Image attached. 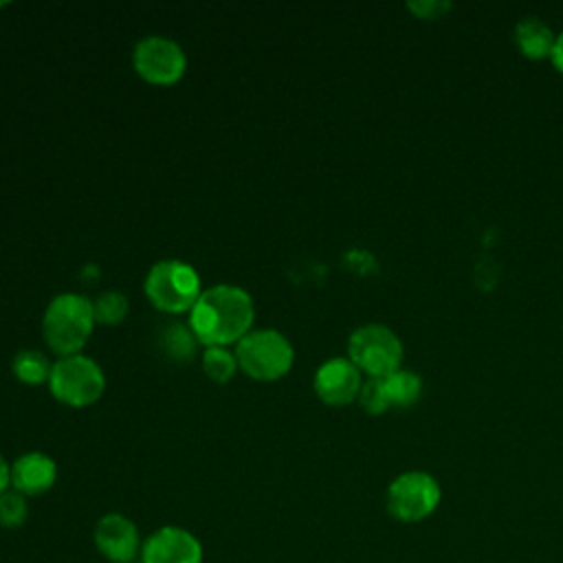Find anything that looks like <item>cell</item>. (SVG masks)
<instances>
[{
    "label": "cell",
    "instance_id": "2",
    "mask_svg": "<svg viewBox=\"0 0 563 563\" xmlns=\"http://www.w3.org/2000/svg\"><path fill=\"white\" fill-rule=\"evenodd\" d=\"M92 301L77 292L55 295L42 317L44 339L59 356L79 354L92 332Z\"/></svg>",
    "mask_w": 563,
    "mask_h": 563
},
{
    "label": "cell",
    "instance_id": "4",
    "mask_svg": "<svg viewBox=\"0 0 563 563\" xmlns=\"http://www.w3.org/2000/svg\"><path fill=\"white\" fill-rule=\"evenodd\" d=\"M235 358L246 376L255 380H277L290 372L295 350L279 330L260 328L238 341Z\"/></svg>",
    "mask_w": 563,
    "mask_h": 563
},
{
    "label": "cell",
    "instance_id": "24",
    "mask_svg": "<svg viewBox=\"0 0 563 563\" xmlns=\"http://www.w3.org/2000/svg\"><path fill=\"white\" fill-rule=\"evenodd\" d=\"M0 7H4V2H0Z\"/></svg>",
    "mask_w": 563,
    "mask_h": 563
},
{
    "label": "cell",
    "instance_id": "14",
    "mask_svg": "<svg viewBox=\"0 0 563 563\" xmlns=\"http://www.w3.org/2000/svg\"><path fill=\"white\" fill-rule=\"evenodd\" d=\"M383 387H385L389 407L405 409V407H411L420 398V394H422V378L416 372L400 367L394 374L383 378Z\"/></svg>",
    "mask_w": 563,
    "mask_h": 563
},
{
    "label": "cell",
    "instance_id": "17",
    "mask_svg": "<svg viewBox=\"0 0 563 563\" xmlns=\"http://www.w3.org/2000/svg\"><path fill=\"white\" fill-rule=\"evenodd\" d=\"M130 301L123 292L119 290H106L101 292L95 301H92V314H95V323H106V325H114L121 323L128 314Z\"/></svg>",
    "mask_w": 563,
    "mask_h": 563
},
{
    "label": "cell",
    "instance_id": "20",
    "mask_svg": "<svg viewBox=\"0 0 563 563\" xmlns=\"http://www.w3.org/2000/svg\"><path fill=\"white\" fill-rule=\"evenodd\" d=\"M361 409L369 416H380L389 409V402H387V394H385V387H383V378H367L361 389H358V396H356Z\"/></svg>",
    "mask_w": 563,
    "mask_h": 563
},
{
    "label": "cell",
    "instance_id": "12",
    "mask_svg": "<svg viewBox=\"0 0 563 563\" xmlns=\"http://www.w3.org/2000/svg\"><path fill=\"white\" fill-rule=\"evenodd\" d=\"M57 479V464L42 451L22 453L11 464V486L24 497H35L53 488Z\"/></svg>",
    "mask_w": 563,
    "mask_h": 563
},
{
    "label": "cell",
    "instance_id": "13",
    "mask_svg": "<svg viewBox=\"0 0 563 563\" xmlns=\"http://www.w3.org/2000/svg\"><path fill=\"white\" fill-rule=\"evenodd\" d=\"M512 40L523 57L539 62V59H545L552 55L556 33L539 15H523L515 24Z\"/></svg>",
    "mask_w": 563,
    "mask_h": 563
},
{
    "label": "cell",
    "instance_id": "18",
    "mask_svg": "<svg viewBox=\"0 0 563 563\" xmlns=\"http://www.w3.org/2000/svg\"><path fill=\"white\" fill-rule=\"evenodd\" d=\"M202 369L216 383H227L238 372L235 352L227 347H207L202 354Z\"/></svg>",
    "mask_w": 563,
    "mask_h": 563
},
{
    "label": "cell",
    "instance_id": "16",
    "mask_svg": "<svg viewBox=\"0 0 563 563\" xmlns=\"http://www.w3.org/2000/svg\"><path fill=\"white\" fill-rule=\"evenodd\" d=\"M196 336L189 325L183 323H167L158 334V347L174 361H187L194 356L196 350Z\"/></svg>",
    "mask_w": 563,
    "mask_h": 563
},
{
    "label": "cell",
    "instance_id": "7",
    "mask_svg": "<svg viewBox=\"0 0 563 563\" xmlns=\"http://www.w3.org/2000/svg\"><path fill=\"white\" fill-rule=\"evenodd\" d=\"M440 497L442 490L433 475L405 471L387 486V512L402 523H416L438 508Z\"/></svg>",
    "mask_w": 563,
    "mask_h": 563
},
{
    "label": "cell",
    "instance_id": "10",
    "mask_svg": "<svg viewBox=\"0 0 563 563\" xmlns=\"http://www.w3.org/2000/svg\"><path fill=\"white\" fill-rule=\"evenodd\" d=\"M95 545L99 552L112 561V563H132L136 561V554H141V537L139 528L132 519H128L121 512H108L103 515L92 532Z\"/></svg>",
    "mask_w": 563,
    "mask_h": 563
},
{
    "label": "cell",
    "instance_id": "1",
    "mask_svg": "<svg viewBox=\"0 0 563 563\" xmlns=\"http://www.w3.org/2000/svg\"><path fill=\"white\" fill-rule=\"evenodd\" d=\"M255 306L251 295L233 284H218L200 292L189 310V328L198 343L224 347L251 332Z\"/></svg>",
    "mask_w": 563,
    "mask_h": 563
},
{
    "label": "cell",
    "instance_id": "6",
    "mask_svg": "<svg viewBox=\"0 0 563 563\" xmlns=\"http://www.w3.org/2000/svg\"><path fill=\"white\" fill-rule=\"evenodd\" d=\"M48 387L59 402L68 407H88L103 394L106 376L95 358L73 354L53 363Z\"/></svg>",
    "mask_w": 563,
    "mask_h": 563
},
{
    "label": "cell",
    "instance_id": "5",
    "mask_svg": "<svg viewBox=\"0 0 563 563\" xmlns=\"http://www.w3.org/2000/svg\"><path fill=\"white\" fill-rule=\"evenodd\" d=\"M402 352L398 334L380 323H365L347 339V358L369 378H385L400 369Z\"/></svg>",
    "mask_w": 563,
    "mask_h": 563
},
{
    "label": "cell",
    "instance_id": "25",
    "mask_svg": "<svg viewBox=\"0 0 563 563\" xmlns=\"http://www.w3.org/2000/svg\"><path fill=\"white\" fill-rule=\"evenodd\" d=\"M132 563H141V561H132Z\"/></svg>",
    "mask_w": 563,
    "mask_h": 563
},
{
    "label": "cell",
    "instance_id": "11",
    "mask_svg": "<svg viewBox=\"0 0 563 563\" xmlns=\"http://www.w3.org/2000/svg\"><path fill=\"white\" fill-rule=\"evenodd\" d=\"M361 385V369L343 356L328 358L314 372V391L330 407H345L356 400Z\"/></svg>",
    "mask_w": 563,
    "mask_h": 563
},
{
    "label": "cell",
    "instance_id": "19",
    "mask_svg": "<svg viewBox=\"0 0 563 563\" xmlns=\"http://www.w3.org/2000/svg\"><path fill=\"white\" fill-rule=\"evenodd\" d=\"M29 517L26 497L18 490H4L0 495V526L2 528H20Z\"/></svg>",
    "mask_w": 563,
    "mask_h": 563
},
{
    "label": "cell",
    "instance_id": "3",
    "mask_svg": "<svg viewBox=\"0 0 563 563\" xmlns=\"http://www.w3.org/2000/svg\"><path fill=\"white\" fill-rule=\"evenodd\" d=\"M145 297L163 312L180 314L191 310L200 297V277L183 260H161L145 275Z\"/></svg>",
    "mask_w": 563,
    "mask_h": 563
},
{
    "label": "cell",
    "instance_id": "15",
    "mask_svg": "<svg viewBox=\"0 0 563 563\" xmlns=\"http://www.w3.org/2000/svg\"><path fill=\"white\" fill-rule=\"evenodd\" d=\"M13 374L18 380L26 383V385H42L48 383L51 378V361L46 358L44 352L40 350H20L13 356Z\"/></svg>",
    "mask_w": 563,
    "mask_h": 563
},
{
    "label": "cell",
    "instance_id": "21",
    "mask_svg": "<svg viewBox=\"0 0 563 563\" xmlns=\"http://www.w3.org/2000/svg\"><path fill=\"white\" fill-rule=\"evenodd\" d=\"M407 9L420 20H440L453 9V4L449 0H411L407 2Z\"/></svg>",
    "mask_w": 563,
    "mask_h": 563
},
{
    "label": "cell",
    "instance_id": "8",
    "mask_svg": "<svg viewBox=\"0 0 563 563\" xmlns=\"http://www.w3.org/2000/svg\"><path fill=\"white\" fill-rule=\"evenodd\" d=\"M134 70L154 86H172L187 70L183 46L165 35H145L132 51Z\"/></svg>",
    "mask_w": 563,
    "mask_h": 563
},
{
    "label": "cell",
    "instance_id": "22",
    "mask_svg": "<svg viewBox=\"0 0 563 563\" xmlns=\"http://www.w3.org/2000/svg\"><path fill=\"white\" fill-rule=\"evenodd\" d=\"M554 68L563 75V31L556 33V42H554V48H552V55H550Z\"/></svg>",
    "mask_w": 563,
    "mask_h": 563
},
{
    "label": "cell",
    "instance_id": "23",
    "mask_svg": "<svg viewBox=\"0 0 563 563\" xmlns=\"http://www.w3.org/2000/svg\"><path fill=\"white\" fill-rule=\"evenodd\" d=\"M9 484H11V466L7 464V460L0 455V495L4 490H9Z\"/></svg>",
    "mask_w": 563,
    "mask_h": 563
},
{
    "label": "cell",
    "instance_id": "9",
    "mask_svg": "<svg viewBox=\"0 0 563 563\" xmlns=\"http://www.w3.org/2000/svg\"><path fill=\"white\" fill-rule=\"evenodd\" d=\"M141 563H202V543L180 526L154 530L141 545Z\"/></svg>",
    "mask_w": 563,
    "mask_h": 563
}]
</instances>
